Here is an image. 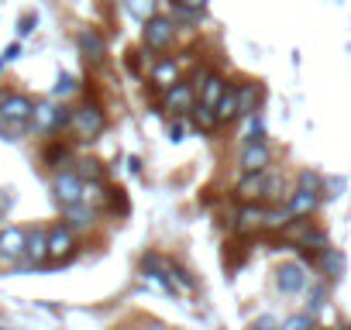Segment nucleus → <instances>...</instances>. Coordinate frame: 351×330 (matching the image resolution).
<instances>
[{"label": "nucleus", "instance_id": "obj_1", "mask_svg": "<svg viewBox=\"0 0 351 330\" xmlns=\"http://www.w3.org/2000/svg\"><path fill=\"white\" fill-rule=\"evenodd\" d=\"M32 114H35V100L28 93H8L0 103V138L4 141H21L32 131Z\"/></svg>", "mask_w": 351, "mask_h": 330}, {"label": "nucleus", "instance_id": "obj_2", "mask_svg": "<svg viewBox=\"0 0 351 330\" xmlns=\"http://www.w3.org/2000/svg\"><path fill=\"white\" fill-rule=\"evenodd\" d=\"M69 131H73L76 141H83V144L97 141V138L107 131V114H104V107H100L97 100L76 103V107H73V124H69Z\"/></svg>", "mask_w": 351, "mask_h": 330}, {"label": "nucleus", "instance_id": "obj_3", "mask_svg": "<svg viewBox=\"0 0 351 330\" xmlns=\"http://www.w3.org/2000/svg\"><path fill=\"white\" fill-rule=\"evenodd\" d=\"M73 124V107L69 103H52V100H45V103H35V114H32V131L35 134H59V131H66Z\"/></svg>", "mask_w": 351, "mask_h": 330}, {"label": "nucleus", "instance_id": "obj_4", "mask_svg": "<svg viewBox=\"0 0 351 330\" xmlns=\"http://www.w3.org/2000/svg\"><path fill=\"white\" fill-rule=\"evenodd\" d=\"M176 35H180L176 21L172 18H162V14H155V18H148L141 25V45H145V52H155V55L169 52L176 45Z\"/></svg>", "mask_w": 351, "mask_h": 330}, {"label": "nucleus", "instance_id": "obj_5", "mask_svg": "<svg viewBox=\"0 0 351 330\" xmlns=\"http://www.w3.org/2000/svg\"><path fill=\"white\" fill-rule=\"evenodd\" d=\"M52 196L59 207H73V203H83V176L76 169H59L52 176Z\"/></svg>", "mask_w": 351, "mask_h": 330}, {"label": "nucleus", "instance_id": "obj_6", "mask_svg": "<svg viewBox=\"0 0 351 330\" xmlns=\"http://www.w3.org/2000/svg\"><path fill=\"white\" fill-rule=\"evenodd\" d=\"M76 248H80V241H76V231L66 224V220H59L56 227H49V262H69L73 255H76Z\"/></svg>", "mask_w": 351, "mask_h": 330}, {"label": "nucleus", "instance_id": "obj_7", "mask_svg": "<svg viewBox=\"0 0 351 330\" xmlns=\"http://www.w3.org/2000/svg\"><path fill=\"white\" fill-rule=\"evenodd\" d=\"M193 103H197V86H193V79H180V83H172V86L162 93V107H165L169 114H176V117H186Z\"/></svg>", "mask_w": 351, "mask_h": 330}, {"label": "nucleus", "instance_id": "obj_8", "mask_svg": "<svg viewBox=\"0 0 351 330\" xmlns=\"http://www.w3.org/2000/svg\"><path fill=\"white\" fill-rule=\"evenodd\" d=\"M193 86H197V103H204V107H217L221 103V97H224V90H228V79L221 76V73H214V69H200L197 76H193Z\"/></svg>", "mask_w": 351, "mask_h": 330}, {"label": "nucleus", "instance_id": "obj_9", "mask_svg": "<svg viewBox=\"0 0 351 330\" xmlns=\"http://www.w3.org/2000/svg\"><path fill=\"white\" fill-rule=\"evenodd\" d=\"M25 244H28V231L11 224L0 227V265H18L25 262Z\"/></svg>", "mask_w": 351, "mask_h": 330}, {"label": "nucleus", "instance_id": "obj_10", "mask_svg": "<svg viewBox=\"0 0 351 330\" xmlns=\"http://www.w3.org/2000/svg\"><path fill=\"white\" fill-rule=\"evenodd\" d=\"M148 79H152V86H155L158 93H165L172 83L183 79V62L172 59V55H158V59L152 62V69H148Z\"/></svg>", "mask_w": 351, "mask_h": 330}, {"label": "nucleus", "instance_id": "obj_11", "mask_svg": "<svg viewBox=\"0 0 351 330\" xmlns=\"http://www.w3.org/2000/svg\"><path fill=\"white\" fill-rule=\"evenodd\" d=\"M238 169H241V173H269V169H272V148H269V141L241 144V151H238Z\"/></svg>", "mask_w": 351, "mask_h": 330}, {"label": "nucleus", "instance_id": "obj_12", "mask_svg": "<svg viewBox=\"0 0 351 330\" xmlns=\"http://www.w3.org/2000/svg\"><path fill=\"white\" fill-rule=\"evenodd\" d=\"M262 103H265V86H262L258 79H245V83H238V120L258 114Z\"/></svg>", "mask_w": 351, "mask_h": 330}, {"label": "nucleus", "instance_id": "obj_13", "mask_svg": "<svg viewBox=\"0 0 351 330\" xmlns=\"http://www.w3.org/2000/svg\"><path fill=\"white\" fill-rule=\"evenodd\" d=\"M282 207L289 210L293 220H303V217H310V214L320 207V193H317V190H306V186H293Z\"/></svg>", "mask_w": 351, "mask_h": 330}, {"label": "nucleus", "instance_id": "obj_14", "mask_svg": "<svg viewBox=\"0 0 351 330\" xmlns=\"http://www.w3.org/2000/svg\"><path fill=\"white\" fill-rule=\"evenodd\" d=\"M76 49H80L83 59L93 62V66H100V62L107 59V42H104V35L93 31V28H80V31H76Z\"/></svg>", "mask_w": 351, "mask_h": 330}, {"label": "nucleus", "instance_id": "obj_15", "mask_svg": "<svg viewBox=\"0 0 351 330\" xmlns=\"http://www.w3.org/2000/svg\"><path fill=\"white\" fill-rule=\"evenodd\" d=\"M265 176L269 173H241V179L234 183V196L241 203H262L265 200Z\"/></svg>", "mask_w": 351, "mask_h": 330}, {"label": "nucleus", "instance_id": "obj_16", "mask_svg": "<svg viewBox=\"0 0 351 330\" xmlns=\"http://www.w3.org/2000/svg\"><path fill=\"white\" fill-rule=\"evenodd\" d=\"M42 165H45V169H52V173H59V169H69V165H76V162H73V144H69V141H59V138H52V141L42 148Z\"/></svg>", "mask_w": 351, "mask_h": 330}, {"label": "nucleus", "instance_id": "obj_17", "mask_svg": "<svg viewBox=\"0 0 351 330\" xmlns=\"http://www.w3.org/2000/svg\"><path fill=\"white\" fill-rule=\"evenodd\" d=\"M276 285H279V292H286V296L303 292V289H306V268L296 265V262L279 265V272H276Z\"/></svg>", "mask_w": 351, "mask_h": 330}, {"label": "nucleus", "instance_id": "obj_18", "mask_svg": "<svg viewBox=\"0 0 351 330\" xmlns=\"http://www.w3.org/2000/svg\"><path fill=\"white\" fill-rule=\"evenodd\" d=\"M62 220L80 234V231H90L97 224V210L86 207V203H73V207H62Z\"/></svg>", "mask_w": 351, "mask_h": 330}, {"label": "nucleus", "instance_id": "obj_19", "mask_svg": "<svg viewBox=\"0 0 351 330\" xmlns=\"http://www.w3.org/2000/svg\"><path fill=\"white\" fill-rule=\"evenodd\" d=\"M25 262H28V265H42V262H49V231H42V227L28 231Z\"/></svg>", "mask_w": 351, "mask_h": 330}, {"label": "nucleus", "instance_id": "obj_20", "mask_svg": "<svg viewBox=\"0 0 351 330\" xmlns=\"http://www.w3.org/2000/svg\"><path fill=\"white\" fill-rule=\"evenodd\" d=\"M265 224V207L262 203H241V214L234 217V227L241 234H252V231H262Z\"/></svg>", "mask_w": 351, "mask_h": 330}, {"label": "nucleus", "instance_id": "obj_21", "mask_svg": "<svg viewBox=\"0 0 351 330\" xmlns=\"http://www.w3.org/2000/svg\"><path fill=\"white\" fill-rule=\"evenodd\" d=\"M186 120L200 131V134H214L221 124H217V114L210 110V107H204V103H193L190 107V114H186Z\"/></svg>", "mask_w": 351, "mask_h": 330}, {"label": "nucleus", "instance_id": "obj_22", "mask_svg": "<svg viewBox=\"0 0 351 330\" xmlns=\"http://www.w3.org/2000/svg\"><path fill=\"white\" fill-rule=\"evenodd\" d=\"M214 114H217V124H221V127L231 124V120H238V86H228V90H224V97H221V103L214 107Z\"/></svg>", "mask_w": 351, "mask_h": 330}, {"label": "nucleus", "instance_id": "obj_23", "mask_svg": "<svg viewBox=\"0 0 351 330\" xmlns=\"http://www.w3.org/2000/svg\"><path fill=\"white\" fill-rule=\"evenodd\" d=\"M107 193H110V190H107L100 179H83V203H86V207H93V210H97V207H107Z\"/></svg>", "mask_w": 351, "mask_h": 330}, {"label": "nucleus", "instance_id": "obj_24", "mask_svg": "<svg viewBox=\"0 0 351 330\" xmlns=\"http://www.w3.org/2000/svg\"><path fill=\"white\" fill-rule=\"evenodd\" d=\"M289 224H293V217H289L286 207H265V224H262V231L279 234V231H286Z\"/></svg>", "mask_w": 351, "mask_h": 330}, {"label": "nucleus", "instance_id": "obj_25", "mask_svg": "<svg viewBox=\"0 0 351 330\" xmlns=\"http://www.w3.org/2000/svg\"><path fill=\"white\" fill-rule=\"evenodd\" d=\"M248 124H245V134H241V144H258V141H265L269 138V127H265V120L258 117V114H252V117H245Z\"/></svg>", "mask_w": 351, "mask_h": 330}, {"label": "nucleus", "instance_id": "obj_26", "mask_svg": "<svg viewBox=\"0 0 351 330\" xmlns=\"http://www.w3.org/2000/svg\"><path fill=\"white\" fill-rule=\"evenodd\" d=\"M320 265H324V275H327V279H337V275L344 272V255L334 251V248H324V251H320Z\"/></svg>", "mask_w": 351, "mask_h": 330}, {"label": "nucleus", "instance_id": "obj_27", "mask_svg": "<svg viewBox=\"0 0 351 330\" xmlns=\"http://www.w3.org/2000/svg\"><path fill=\"white\" fill-rule=\"evenodd\" d=\"M155 8H158L155 0H124V11H128L134 21H141V25H145L148 18H155Z\"/></svg>", "mask_w": 351, "mask_h": 330}, {"label": "nucleus", "instance_id": "obj_28", "mask_svg": "<svg viewBox=\"0 0 351 330\" xmlns=\"http://www.w3.org/2000/svg\"><path fill=\"white\" fill-rule=\"evenodd\" d=\"M124 69L141 79V76H145V49H128V52H124Z\"/></svg>", "mask_w": 351, "mask_h": 330}, {"label": "nucleus", "instance_id": "obj_29", "mask_svg": "<svg viewBox=\"0 0 351 330\" xmlns=\"http://www.w3.org/2000/svg\"><path fill=\"white\" fill-rule=\"evenodd\" d=\"M76 173L83 179H100V162L97 158H83V162H76Z\"/></svg>", "mask_w": 351, "mask_h": 330}, {"label": "nucleus", "instance_id": "obj_30", "mask_svg": "<svg viewBox=\"0 0 351 330\" xmlns=\"http://www.w3.org/2000/svg\"><path fill=\"white\" fill-rule=\"evenodd\" d=\"M35 28H38V14H35V11H28V14L18 18V38H28Z\"/></svg>", "mask_w": 351, "mask_h": 330}, {"label": "nucleus", "instance_id": "obj_31", "mask_svg": "<svg viewBox=\"0 0 351 330\" xmlns=\"http://www.w3.org/2000/svg\"><path fill=\"white\" fill-rule=\"evenodd\" d=\"M282 330H313V316L310 313H296L282 323Z\"/></svg>", "mask_w": 351, "mask_h": 330}, {"label": "nucleus", "instance_id": "obj_32", "mask_svg": "<svg viewBox=\"0 0 351 330\" xmlns=\"http://www.w3.org/2000/svg\"><path fill=\"white\" fill-rule=\"evenodd\" d=\"M73 90H76V79H73L69 73H59V83H56V90H52V93H56V97H69Z\"/></svg>", "mask_w": 351, "mask_h": 330}, {"label": "nucleus", "instance_id": "obj_33", "mask_svg": "<svg viewBox=\"0 0 351 330\" xmlns=\"http://www.w3.org/2000/svg\"><path fill=\"white\" fill-rule=\"evenodd\" d=\"M186 131H190V120H186V117H176V120L169 124V138H172V141H183Z\"/></svg>", "mask_w": 351, "mask_h": 330}, {"label": "nucleus", "instance_id": "obj_34", "mask_svg": "<svg viewBox=\"0 0 351 330\" xmlns=\"http://www.w3.org/2000/svg\"><path fill=\"white\" fill-rule=\"evenodd\" d=\"M296 186H306V190H317V193H320V190H324V179L306 169V173H300V183H296Z\"/></svg>", "mask_w": 351, "mask_h": 330}, {"label": "nucleus", "instance_id": "obj_35", "mask_svg": "<svg viewBox=\"0 0 351 330\" xmlns=\"http://www.w3.org/2000/svg\"><path fill=\"white\" fill-rule=\"evenodd\" d=\"M169 272L176 275V282H180L183 289H197V282L190 279V272H186V268H180V265H169Z\"/></svg>", "mask_w": 351, "mask_h": 330}, {"label": "nucleus", "instance_id": "obj_36", "mask_svg": "<svg viewBox=\"0 0 351 330\" xmlns=\"http://www.w3.org/2000/svg\"><path fill=\"white\" fill-rule=\"evenodd\" d=\"M18 55H21V42H11V45L4 49V55H0V73H4V66H11Z\"/></svg>", "mask_w": 351, "mask_h": 330}, {"label": "nucleus", "instance_id": "obj_37", "mask_svg": "<svg viewBox=\"0 0 351 330\" xmlns=\"http://www.w3.org/2000/svg\"><path fill=\"white\" fill-rule=\"evenodd\" d=\"M248 330H282V323H279L276 316H269V313H265V316H258Z\"/></svg>", "mask_w": 351, "mask_h": 330}, {"label": "nucleus", "instance_id": "obj_38", "mask_svg": "<svg viewBox=\"0 0 351 330\" xmlns=\"http://www.w3.org/2000/svg\"><path fill=\"white\" fill-rule=\"evenodd\" d=\"M107 203H110L117 214H128V200H124V193H121V190H110V193H107Z\"/></svg>", "mask_w": 351, "mask_h": 330}, {"label": "nucleus", "instance_id": "obj_39", "mask_svg": "<svg viewBox=\"0 0 351 330\" xmlns=\"http://www.w3.org/2000/svg\"><path fill=\"white\" fill-rule=\"evenodd\" d=\"M172 4H180V8H186V11H197V14H204L210 0H172Z\"/></svg>", "mask_w": 351, "mask_h": 330}, {"label": "nucleus", "instance_id": "obj_40", "mask_svg": "<svg viewBox=\"0 0 351 330\" xmlns=\"http://www.w3.org/2000/svg\"><path fill=\"white\" fill-rule=\"evenodd\" d=\"M11 203H14V196H11V190H0V220L8 217V210H11Z\"/></svg>", "mask_w": 351, "mask_h": 330}, {"label": "nucleus", "instance_id": "obj_41", "mask_svg": "<svg viewBox=\"0 0 351 330\" xmlns=\"http://www.w3.org/2000/svg\"><path fill=\"white\" fill-rule=\"evenodd\" d=\"M128 169L138 176V173H141V158H134V155H131V158H128Z\"/></svg>", "mask_w": 351, "mask_h": 330}, {"label": "nucleus", "instance_id": "obj_42", "mask_svg": "<svg viewBox=\"0 0 351 330\" xmlns=\"http://www.w3.org/2000/svg\"><path fill=\"white\" fill-rule=\"evenodd\" d=\"M145 330H165V327H162V323H148Z\"/></svg>", "mask_w": 351, "mask_h": 330}, {"label": "nucleus", "instance_id": "obj_43", "mask_svg": "<svg viewBox=\"0 0 351 330\" xmlns=\"http://www.w3.org/2000/svg\"><path fill=\"white\" fill-rule=\"evenodd\" d=\"M8 93H11V90H4V86H0V103H4V97H8Z\"/></svg>", "mask_w": 351, "mask_h": 330}, {"label": "nucleus", "instance_id": "obj_44", "mask_svg": "<svg viewBox=\"0 0 351 330\" xmlns=\"http://www.w3.org/2000/svg\"><path fill=\"white\" fill-rule=\"evenodd\" d=\"M344 330H351V327H344Z\"/></svg>", "mask_w": 351, "mask_h": 330}]
</instances>
